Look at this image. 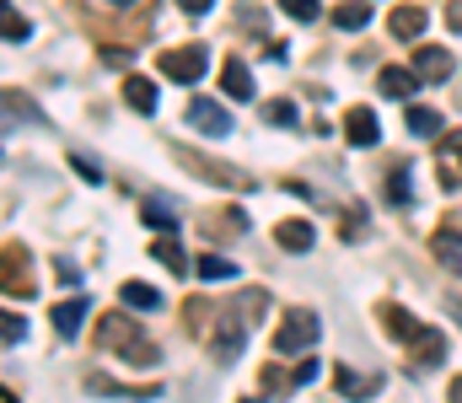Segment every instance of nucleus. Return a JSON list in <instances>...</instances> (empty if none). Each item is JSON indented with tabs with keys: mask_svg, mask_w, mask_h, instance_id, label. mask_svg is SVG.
I'll return each mask as SVG.
<instances>
[{
	"mask_svg": "<svg viewBox=\"0 0 462 403\" xmlns=\"http://www.w3.org/2000/svg\"><path fill=\"white\" fill-rule=\"evenodd\" d=\"M382 317H387V328H393V334H398V339H403V344H409V334H414V328H420V323H414V317H403V312H398V307H382Z\"/></svg>",
	"mask_w": 462,
	"mask_h": 403,
	"instance_id": "25",
	"label": "nucleus"
},
{
	"mask_svg": "<svg viewBox=\"0 0 462 403\" xmlns=\"http://www.w3.org/2000/svg\"><path fill=\"white\" fill-rule=\"evenodd\" d=\"M430 248H436V259L452 269V274H462V237H457V232H436V237H430Z\"/></svg>",
	"mask_w": 462,
	"mask_h": 403,
	"instance_id": "15",
	"label": "nucleus"
},
{
	"mask_svg": "<svg viewBox=\"0 0 462 403\" xmlns=\"http://www.w3.org/2000/svg\"><path fill=\"white\" fill-rule=\"evenodd\" d=\"M376 87H382L387 97H409V92L420 87V70H403V65H387V70L376 76Z\"/></svg>",
	"mask_w": 462,
	"mask_h": 403,
	"instance_id": "13",
	"label": "nucleus"
},
{
	"mask_svg": "<svg viewBox=\"0 0 462 403\" xmlns=\"http://www.w3.org/2000/svg\"><path fill=\"white\" fill-rule=\"evenodd\" d=\"M447 27H452V32H462V0H452V5H447Z\"/></svg>",
	"mask_w": 462,
	"mask_h": 403,
	"instance_id": "30",
	"label": "nucleus"
},
{
	"mask_svg": "<svg viewBox=\"0 0 462 403\" xmlns=\"http://www.w3.org/2000/svg\"><path fill=\"white\" fill-rule=\"evenodd\" d=\"M452 403H462V377H457V382H452Z\"/></svg>",
	"mask_w": 462,
	"mask_h": 403,
	"instance_id": "34",
	"label": "nucleus"
},
{
	"mask_svg": "<svg viewBox=\"0 0 462 403\" xmlns=\"http://www.w3.org/2000/svg\"><path fill=\"white\" fill-rule=\"evenodd\" d=\"M452 312H457V323H462V301H457V307H452Z\"/></svg>",
	"mask_w": 462,
	"mask_h": 403,
	"instance_id": "35",
	"label": "nucleus"
},
{
	"mask_svg": "<svg viewBox=\"0 0 462 403\" xmlns=\"http://www.w3.org/2000/svg\"><path fill=\"white\" fill-rule=\"evenodd\" d=\"M199 274H205V279H231V274H236V264H231V259H221V253H205V259H199Z\"/></svg>",
	"mask_w": 462,
	"mask_h": 403,
	"instance_id": "23",
	"label": "nucleus"
},
{
	"mask_svg": "<svg viewBox=\"0 0 462 403\" xmlns=\"http://www.w3.org/2000/svg\"><path fill=\"white\" fill-rule=\"evenodd\" d=\"M97 5H108V11H134L140 0H97Z\"/></svg>",
	"mask_w": 462,
	"mask_h": 403,
	"instance_id": "33",
	"label": "nucleus"
},
{
	"mask_svg": "<svg viewBox=\"0 0 462 403\" xmlns=\"http://www.w3.org/2000/svg\"><path fill=\"white\" fill-rule=\"evenodd\" d=\"M334 382H339V393H345V398H371V393H376V388H371V382H360L349 366H339V371H334Z\"/></svg>",
	"mask_w": 462,
	"mask_h": 403,
	"instance_id": "22",
	"label": "nucleus"
},
{
	"mask_svg": "<svg viewBox=\"0 0 462 403\" xmlns=\"http://www.w3.org/2000/svg\"><path fill=\"white\" fill-rule=\"evenodd\" d=\"M403 124H409V134L430 140V134L441 130V114H436V108H409V119H403Z\"/></svg>",
	"mask_w": 462,
	"mask_h": 403,
	"instance_id": "18",
	"label": "nucleus"
},
{
	"mask_svg": "<svg viewBox=\"0 0 462 403\" xmlns=\"http://www.w3.org/2000/svg\"><path fill=\"white\" fill-rule=\"evenodd\" d=\"M414 70H420L425 81H452V54L436 49V43H425V49L414 54Z\"/></svg>",
	"mask_w": 462,
	"mask_h": 403,
	"instance_id": "8",
	"label": "nucleus"
},
{
	"mask_svg": "<svg viewBox=\"0 0 462 403\" xmlns=\"http://www.w3.org/2000/svg\"><path fill=\"white\" fill-rule=\"evenodd\" d=\"M345 134H349V145H376L382 140V124H376V114L371 108H349V119H345Z\"/></svg>",
	"mask_w": 462,
	"mask_h": 403,
	"instance_id": "7",
	"label": "nucleus"
},
{
	"mask_svg": "<svg viewBox=\"0 0 462 403\" xmlns=\"http://www.w3.org/2000/svg\"><path fill=\"white\" fill-rule=\"evenodd\" d=\"M156 259H162V264H167V269H183V248L172 243V232H167V237L156 243Z\"/></svg>",
	"mask_w": 462,
	"mask_h": 403,
	"instance_id": "26",
	"label": "nucleus"
},
{
	"mask_svg": "<svg viewBox=\"0 0 462 403\" xmlns=\"http://www.w3.org/2000/svg\"><path fill=\"white\" fill-rule=\"evenodd\" d=\"M334 27H339V32L371 27V0H345V5H334Z\"/></svg>",
	"mask_w": 462,
	"mask_h": 403,
	"instance_id": "14",
	"label": "nucleus"
},
{
	"mask_svg": "<svg viewBox=\"0 0 462 403\" xmlns=\"http://www.w3.org/2000/svg\"><path fill=\"white\" fill-rule=\"evenodd\" d=\"M76 172H81L87 183H103V172H97V161H92V156H76Z\"/></svg>",
	"mask_w": 462,
	"mask_h": 403,
	"instance_id": "29",
	"label": "nucleus"
},
{
	"mask_svg": "<svg viewBox=\"0 0 462 403\" xmlns=\"http://www.w3.org/2000/svg\"><path fill=\"white\" fill-rule=\"evenodd\" d=\"M156 70H162L167 81H178V87H199V81H205V70H210V49H205V43L167 49V54L156 60Z\"/></svg>",
	"mask_w": 462,
	"mask_h": 403,
	"instance_id": "2",
	"label": "nucleus"
},
{
	"mask_svg": "<svg viewBox=\"0 0 462 403\" xmlns=\"http://www.w3.org/2000/svg\"><path fill=\"white\" fill-rule=\"evenodd\" d=\"M97 339H103V344H114L118 355H124V361H134V366H151V361H156V350H140L145 339H140V334H134V328H129L124 317H103Z\"/></svg>",
	"mask_w": 462,
	"mask_h": 403,
	"instance_id": "3",
	"label": "nucleus"
},
{
	"mask_svg": "<svg viewBox=\"0 0 462 403\" xmlns=\"http://www.w3.org/2000/svg\"><path fill=\"white\" fill-rule=\"evenodd\" d=\"M280 11H285V16H296V22H318V16H323V5H318V0H280Z\"/></svg>",
	"mask_w": 462,
	"mask_h": 403,
	"instance_id": "24",
	"label": "nucleus"
},
{
	"mask_svg": "<svg viewBox=\"0 0 462 403\" xmlns=\"http://www.w3.org/2000/svg\"><path fill=\"white\" fill-rule=\"evenodd\" d=\"M387 199H393V205H409V199H414V183H409V167H393V172H387Z\"/></svg>",
	"mask_w": 462,
	"mask_h": 403,
	"instance_id": "20",
	"label": "nucleus"
},
{
	"mask_svg": "<svg viewBox=\"0 0 462 403\" xmlns=\"http://www.w3.org/2000/svg\"><path fill=\"white\" fill-rule=\"evenodd\" d=\"M263 119H269V124H280V130H291L301 114H296V103H291V97H274V103L263 108Z\"/></svg>",
	"mask_w": 462,
	"mask_h": 403,
	"instance_id": "21",
	"label": "nucleus"
},
{
	"mask_svg": "<svg viewBox=\"0 0 462 403\" xmlns=\"http://www.w3.org/2000/svg\"><path fill=\"white\" fill-rule=\"evenodd\" d=\"M27 32H32V27H27V16H16V11L5 5V43H22Z\"/></svg>",
	"mask_w": 462,
	"mask_h": 403,
	"instance_id": "27",
	"label": "nucleus"
},
{
	"mask_svg": "<svg viewBox=\"0 0 462 403\" xmlns=\"http://www.w3.org/2000/svg\"><path fill=\"white\" fill-rule=\"evenodd\" d=\"M81 317H87V301H81V296H70V301H54V312H49L54 334H65V339L81 328Z\"/></svg>",
	"mask_w": 462,
	"mask_h": 403,
	"instance_id": "12",
	"label": "nucleus"
},
{
	"mask_svg": "<svg viewBox=\"0 0 462 403\" xmlns=\"http://www.w3.org/2000/svg\"><path fill=\"white\" fill-rule=\"evenodd\" d=\"M274 243H280V248H291V253H307V248L318 243V232H312V221H280Z\"/></svg>",
	"mask_w": 462,
	"mask_h": 403,
	"instance_id": "11",
	"label": "nucleus"
},
{
	"mask_svg": "<svg viewBox=\"0 0 462 403\" xmlns=\"http://www.w3.org/2000/svg\"><path fill=\"white\" fill-rule=\"evenodd\" d=\"M124 103H129L134 114H156V103H162V92H156V87H151L145 76H129V81H124Z\"/></svg>",
	"mask_w": 462,
	"mask_h": 403,
	"instance_id": "10",
	"label": "nucleus"
},
{
	"mask_svg": "<svg viewBox=\"0 0 462 403\" xmlns=\"http://www.w3.org/2000/svg\"><path fill=\"white\" fill-rule=\"evenodd\" d=\"M22 339H27V317L5 312V344H22Z\"/></svg>",
	"mask_w": 462,
	"mask_h": 403,
	"instance_id": "28",
	"label": "nucleus"
},
{
	"mask_svg": "<svg viewBox=\"0 0 462 403\" xmlns=\"http://www.w3.org/2000/svg\"><path fill=\"white\" fill-rule=\"evenodd\" d=\"M221 92H226V97H236V103H253V70H247L236 54L221 65Z\"/></svg>",
	"mask_w": 462,
	"mask_h": 403,
	"instance_id": "6",
	"label": "nucleus"
},
{
	"mask_svg": "<svg viewBox=\"0 0 462 403\" xmlns=\"http://www.w3.org/2000/svg\"><path fill=\"white\" fill-rule=\"evenodd\" d=\"M178 5H183V11H189V16H205V11H210V5H216V0H178Z\"/></svg>",
	"mask_w": 462,
	"mask_h": 403,
	"instance_id": "31",
	"label": "nucleus"
},
{
	"mask_svg": "<svg viewBox=\"0 0 462 403\" xmlns=\"http://www.w3.org/2000/svg\"><path fill=\"white\" fill-rule=\"evenodd\" d=\"M425 32V11L420 5H398L393 11V38H420Z\"/></svg>",
	"mask_w": 462,
	"mask_h": 403,
	"instance_id": "17",
	"label": "nucleus"
},
{
	"mask_svg": "<svg viewBox=\"0 0 462 403\" xmlns=\"http://www.w3.org/2000/svg\"><path fill=\"white\" fill-rule=\"evenodd\" d=\"M409 350H414V366H441L447 334H441V328H414V334H409Z\"/></svg>",
	"mask_w": 462,
	"mask_h": 403,
	"instance_id": "5",
	"label": "nucleus"
},
{
	"mask_svg": "<svg viewBox=\"0 0 462 403\" xmlns=\"http://www.w3.org/2000/svg\"><path fill=\"white\" fill-rule=\"evenodd\" d=\"M441 178H447V188H452V178H462V130L441 140Z\"/></svg>",
	"mask_w": 462,
	"mask_h": 403,
	"instance_id": "16",
	"label": "nucleus"
},
{
	"mask_svg": "<svg viewBox=\"0 0 462 403\" xmlns=\"http://www.w3.org/2000/svg\"><path fill=\"white\" fill-rule=\"evenodd\" d=\"M118 301H124L129 312H162V290H156V285H140V279L118 285Z\"/></svg>",
	"mask_w": 462,
	"mask_h": 403,
	"instance_id": "9",
	"label": "nucleus"
},
{
	"mask_svg": "<svg viewBox=\"0 0 462 403\" xmlns=\"http://www.w3.org/2000/svg\"><path fill=\"white\" fill-rule=\"evenodd\" d=\"M189 124L205 134V140H221V134H231V114L221 103H210V97H194L189 103Z\"/></svg>",
	"mask_w": 462,
	"mask_h": 403,
	"instance_id": "4",
	"label": "nucleus"
},
{
	"mask_svg": "<svg viewBox=\"0 0 462 403\" xmlns=\"http://www.w3.org/2000/svg\"><path fill=\"white\" fill-rule=\"evenodd\" d=\"M145 226H156V232H178L172 205H167V199H145Z\"/></svg>",
	"mask_w": 462,
	"mask_h": 403,
	"instance_id": "19",
	"label": "nucleus"
},
{
	"mask_svg": "<svg viewBox=\"0 0 462 403\" xmlns=\"http://www.w3.org/2000/svg\"><path fill=\"white\" fill-rule=\"evenodd\" d=\"M318 334H323L318 312H312V307H291V312L280 317V328H274V350H280V355H307V350L318 344Z\"/></svg>",
	"mask_w": 462,
	"mask_h": 403,
	"instance_id": "1",
	"label": "nucleus"
},
{
	"mask_svg": "<svg viewBox=\"0 0 462 403\" xmlns=\"http://www.w3.org/2000/svg\"><path fill=\"white\" fill-rule=\"evenodd\" d=\"M103 60H108V65H129L134 54H129V49H103Z\"/></svg>",
	"mask_w": 462,
	"mask_h": 403,
	"instance_id": "32",
	"label": "nucleus"
}]
</instances>
